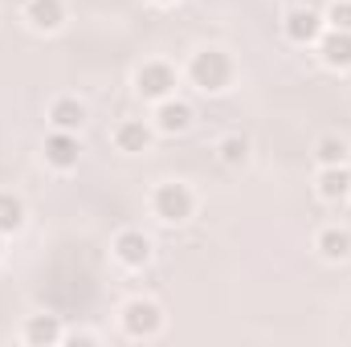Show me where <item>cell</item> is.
Wrapping results in <instances>:
<instances>
[{"label":"cell","instance_id":"obj_9","mask_svg":"<svg viewBox=\"0 0 351 347\" xmlns=\"http://www.w3.org/2000/svg\"><path fill=\"white\" fill-rule=\"evenodd\" d=\"M110 143L119 156H143L156 143V127H152V119H119L110 131Z\"/></svg>","mask_w":351,"mask_h":347},{"label":"cell","instance_id":"obj_11","mask_svg":"<svg viewBox=\"0 0 351 347\" xmlns=\"http://www.w3.org/2000/svg\"><path fill=\"white\" fill-rule=\"evenodd\" d=\"M62 339H66L62 315H29L21 323V344L25 347H58Z\"/></svg>","mask_w":351,"mask_h":347},{"label":"cell","instance_id":"obj_14","mask_svg":"<svg viewBox=\"0 0 351 347\" xmlns=\"http://www.w3.org/2000/svg\"><path fill=\"white\" fill-rule=\"evenodd\" d=\"M315 196L323 204H343V200H351V168L348 164L319 168V176H315Z\"/></svg>","mask_w":351,"mask_h":347},{"label":"cell","instance_id":"obj_19","mask_svg":"<svg viewBox=\"0 0 351 347\" xmlns=\"http://www.w3.org/2000/svg\"><path fill=\"white\" fill-rule=\"evenodd\" d=\"M323 21H327V29L351 33V0H331V4L323 8Z\"/></svg>","mask_w":351,"mask_h":347},{"label":"cell","instance_id":"obj_17","mask_svg":"<svg viewBox=\"0 0 351 347\" xmlns=\"http://www.w3.org/2000/svg\"><path fill=\"white\" fill-rule=\"evenodd\" d=\"M213 152H217V160H221L225 168H245V164H250V139L237 135V131H233V135H221Z\"/></svg>","mask_w":351,"mask_h":347},{"label":"cell","instance_id":"obj_18","mask_svg":"<svg viewBox=\"0 0 351 347\" xmlns=\"http://www.w3.org/2000/svg\"><path fill=\"white\" fill-rule=\"evenodd\" d=\"M351 160V143L339 139V135H323L315 143V164L319 168H335V164H348Z\"/></svg>","mask_w":351,"mask_h":347},{"label":"cell","instance_id":"obj_20","mask_svg":"<svg viewBox=\"0 0 351 347\" xmlns=\"http://www.w3.org/2000/svg\"><path fill=\"white\" fill-rule=\"evenodd\" d=\"M62 344H70V347H94L98 344V335L94 331H66V339Z\"/></svg>","mask_w":351,"mask_h":347},{"label":"cell","instance_id":"obj_4","mask_svg":"<svg viewBox=\"0 0 351 347\" xmlns=\"http://www.w3.org/2000/svg\"><path fill=\"white\" fill-rule=\"evenodd\" d=\"M131 86L135 94L143 98V102H164V98H172L176 86H180V74H176V66L168 62H160V58H152V62H143L135 74H131Z\"/></svg>","mask_w":351,"mask_h":347},{"label":"cell","instance_id":"obj_5","mask_svg":"<svg viewBox=\"0 0 351 347\" xmlns=\"http://www.w3.org/2000/svg\"><path fill=\"white\" fill-rule=\"evenodd\" d=\"M110 258L119 261L123 270H147L156 258V241L143 229H119L110 237Z\"/></svg>","mask_w":351,"mask_h":347},{"label":"cell","instance_id":"obj_21","mask_svg":"<svg viewBox=\"0 0 351 347\" xmlns=\"http://www.w3.org/2000/svg\"><path fill=\"white\" fill-rule=\"evenodd\" d=\"M152 4H164V8H168V4H176V0H152Z\"/></svg>","mask_w":351,"mask_h":347},{"label":"cell","instance_id":"obj_10","mask_svg":"<svg viewBox=\"0 0 351 347\" xmlns=\"http://www.w3.org/2000/svg\"><path fill=\"white\" fill-rule=\"evenodd\" d=\"M21 16H25V25H29L33 33L53 37V33L66 29V0H25Z\"/></svg>","mask_w":351,"mask_h":347},{"label":"cell","instance_id":"obj_7","mask_svg":"<svg viewBox=\"0 0 351 347\" xmlns=\"http://www.w3.org/2000/svg\"><path fill=\"white\" fill-rule=\"evenodd\" d=\"M41 160L53 172H74L82 164V139L74 131H49L41 143Z\"/></svg>","mask_w":351,"mask_h":347},{"label":"cell","instance_id":"obj_15","mask_svg":"<svg viewBox=\"0 0 351 347\" xmlns=\"http://www.w3.org/2000/svg\"><path fill=\"white\" fill-rule=\"evenodd\" d=\"M315 254L323 261H331V265L351 261V229L348 225H323L315 233Z\"/></svg>","mask_w":351,"mask_h":347},{"label":"cell","instance_id":"obj_16","mask_svg":"<svg viewBox=\"0 0 351 347\" xmlns=\"http://www.w3.org/2000/svg\"><path fill=\"white\" fill-rule=\"evenodd\" d=\"M25 217H29L25 200H21L16 192H0V237L21 233V229H25Z\"/></svg>","mask_w":351,"mask_h":347},{"label":"cell","instance_id":"obj_13","mask_svg":"<svg viewBox=\"0 0 351 347\" xmlns=\"http://www.w3.org/2000/svg\"><path fill=\"white\" fill-rule=\"evenodd\" d=\"M315 49H319V62H323L331 74H348L351 70V33L327 29V33L315 41Z\"/></svg>","mask_w":351,"mask_h":347},{"label":"cell","instance_id":"obj_3","mask_svg":"<svg viewBox=\"0 0 351 347\" xmlns=\"http://www.w3.org/2000/svg\"><path fill=\"white\" fill-rule=\"evenodd\" d=\"M152 217L160 225H188L196 217V192L184 180H164L152 188Z\"/></svg>","mask_w":351,"mask_h":347},{"label":"cell","instance_id":"obj_22","mask_svg":"<svg viewBox=\"0 0 351 347\" xmlns=\"http://www.w3.org/2000/svg\"><path fill=\"white\" fill-rule=\"evenodd\" d=\"M0 258H4V237H0Z\"/></svg>","mask_w":351,"mask_h":347},{"label":"cell","instance_id":"obj_6","mask_svg":"<svg viewBox=\"0 0 351 347\" xmlns=\"http://www.w3.org/2000/svg\"><path fill=\"white\" fill-rule=\"evenodd\" d=\"M327 33V21H323V12H315V8H306V4H294V8H286L282 12V37L290 41V45H315L319 37Z\"/></svg>","mask_w":351,"mask_h":347},{"label":"cell","instance_id":"obj_8","mask_svg":"<svg viewBox=\"0 0 351 347\" xmlns=\"http://www.w3.org/2000/svg\"><path fill=\"white\" fill-rule=\"evenodd\" d=\"M192 123H196V110H192L184 98H176V94L152 106V127H156V135H168V139L188 135V131H192Z\"/></svg>","mask_w":351,"mask_h":347},{"label":"cell","instance_id":"obj_12","mask_svg":"<svg viewBox=\"0 0 351 347\" xmlns=\"http://www.w3.org/2000/svg\"><path fill=\"white\" fill-rule=\"evenodd\" d=\"M45 123L53 127V131H82L86 127V102L82 98H74V94H58L49 106H45Z\"/></svg>","mask_w":351,"mask_h":347},{"label":"cell","instance_id":"obj_2","mask_svg":"<svg viewBox=\"0 0 351 347\" xmlns=\"http://www.w3.org/2000/svg\"><path fill=\"white\" fill-rule=\"evenodd\" d=\"M164 307L156 302V298H143V294H135V298H127L123 307H119V331L127 335V339H135V344H152V339H160L164 335Z\"/></svg>","mask_w":351,"mask_h":347},{"label":"cell","instance_id":"obj_1","mask_svg":"<svg viewBox=\"0 0 351 347\" xmlns=\"http://www.w3.org/2000/svg\"><path fill=\"white\" fill-rule=\"evenodd\" d=\"M184 78H188V86H196L200 94L217 98V94H225V90L233 86L237 66H233L229 49H221V45H204V49H196V53L188 58Z\"/></svg>","mask_w":351,"mask_h":347}]
</instances>
